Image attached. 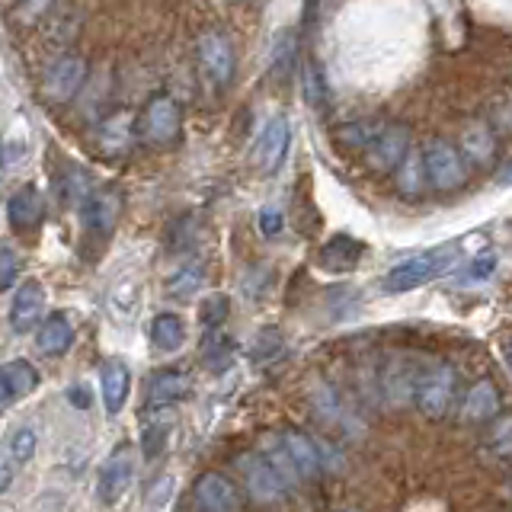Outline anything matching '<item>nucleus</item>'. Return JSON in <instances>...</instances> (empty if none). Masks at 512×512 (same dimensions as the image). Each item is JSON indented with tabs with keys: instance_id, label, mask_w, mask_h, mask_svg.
I'll return each instance as SVG.
<instances>
[{
	"instance_id": "obj_1",
	"label": "nucleus",
	"mask_w": 512,
	"mask_h": 512,
	"mask_svg": "<svg viewBox=\"0 0 512 512\" xmlns=\"http://www.w3.org/2000/svg\"><path fill=\"white\" fill-rule=\"evenodd\" d=\"M458 260H461V244L458 240H448L442 247H432L426 253H416L410 260L397 263L388 276H384L381 285H384V292H394V295L413 292V288H420L432 279L445 276V272H452Z\"/></svg>"
},
{
	"instance_id": "obj_2",
	"label": "nucleus",
	"mask_w": 512,
	"mask_h": 512,
	"mask_svg": "<svg viewBox=\"0 0 512 512\" xmlns=\"http://www.w3.org/2000/svg\"><path fill=\"white\" fill-rule=\"evenodd\" d=\"M183 132V109L170 93H157L141 109V119L135 122V135L151 144V148H170Z\"/></svg>"
},
{
	"instance_id": "obj_3",
	"label": "nucleus",
	"mask_w": 512,
	"mask_h": 512,
	"mask_svg": "<svg viewBox=\"0 0 512 512\" xmlns=\"http://www.w3.org/2000/svg\"><path fill=\"white\" fill-rule=\"evenodd\" d=\"M196 58H199V71L205 77V84L212 90H224L234 80L237 68V55L231 39L224 36L221 29H208L196 42Z\"/></svg>"
},
{
	"instance_id": "obj_4",
	"label": "nucleus",
	"mask_w": 512,
	"mask_h": 512,
	"mask_svg": "<svg viewBox=\"0 0 512 512\" xmlns=\"http://www.w3.org/2000/svg\"><path fill=\"white\" fill-rule=\"evenodd\" d=\"M80 221H84L87 234L93 237H112L119 224V215H122V189L119 186H96V189H87V196L80 199Z\"/></svg>"
},
{
	"instance_id": "obj_5",
	"label": "nucleus",
	"mask_w": 512,
	"mask_h": 512,
	"mask_svg": "<svg viewBox=\"0 0 512 512\" xmlns=\"http://www.w3.org/2000/svg\"><path fill=\"white\" fill-rule=\"evenodd\" d=\"M452 397H455V372L452 365L445 362H429L423 365V375L416 381V407H420L429 420H439V416L448 413L452 407Z\"/></svg>"
},
{
	"instance_id": "obj_6",
	"label": "nucleus",
	"mask_w": 512,
	"mask_h": 512,
	"mask_svg": "<svg viewBox=\"0 0 512 512\" xmlns=\"http://www.w3.org/2000/svg\"><path fill=\"white\" fill-rule=\"evenodd\" d=\"M423 154V170H426V183L439 192H452L464 180H468V164L461 160V154L442 138H432Z\"/></svg>"
},
{
	"instance_id": "obj_7",
	"label": "nucleus",
	"mask_w": 512,
	"mask_h": 512,
	"mask_svg": "<svg viewBox=\"0 0 512 512\" xmlns=\"http://www.w3.org/2000/svg\"><path fill=\"white\" fill-rule=\"evenodd\" d=\"M237 471H240V477H244L247 493L253 496L256 503L279 506L285 496H288V484L276 474V468H272V464L260 452L240 455L237 458Z\"/></svg>"
},
{
	"instance_id": "obj_8",
	"label": "nucleus",
	"mask_w": 512,
	"mask_h": 512,
	"mask_svg": "<svg viewBox=\"0 0 512 512\" xmlns=\"http://www.w3.org/2000/svg\"><path fill=\"white\" fill-rule=\"evenodd\" d=\"M132 474H135V458H132V448L119 445L112 452L103 468H100V480H96V496H100L103 506H116L125 490L132 487Z\"/></svg>"
},
{
	"instance_id": "obj_9",
	"label": "nucleus",
	"mask_w": 512,
	"mask_h": 512,
	"mask_svg": "<svg viewBox=\"0 0 512 512\" xmlns=\"http://www.w3.org/2000/svg\"><path fill=\"white\" fill-rule=\"evenodd\" d=\"M410 151V132L404 125H394V122H381L378 135L372 138V144L365 148V160L368 167L378 170V173H388L394 170L404 154Z\"/></svg>"
},
{
	"instance_id": "obj_10",
	"label": "nucleus",
	"mask_w": 512,
	"mask_h": 512,
	"mask_svg": "<svg viewBox=\"0 0 512 512\" xmlns=\"http://www.w3.org/2000/svg\"><path fill=\"white\" fill-rule=\"evenodd\" d=\"M87 77V61L80 55H61L58 61H52V68L45 71V96L52 103H68L71 96L80 90V84H84Z\"/></svg>"
},
{
	"instance_id": "obj_11",
	"label": "nucleus",
	"mask_w": 512,
	"mask_h": 512,
	"mask_svg": "<svg viewBox=\"0 0 512 512\" xmlns=\"http://www.w3.org/2000/svg\"><path fill=\"white\" fill-rule=\"evenodd\" d=\"M423 375V365L410 356H394L381 375V391L391 407H407L416 394V381Z\"/></svg>"
},
{
	"instance_id": "obj_12",
	"label": "nucleus",
	"mask_w": 512,
	"mask_h": 512,
	"mask_svg": "<svg viewBox=\"0 0 512 512\" xmlns=\"http://www.w3.org/2000/svg\"><path fill=\"white\" fill-rule=\"evenodd\" d=\"M192 500L202 512H240L244 500H240L237 487L228 477H221L218 471H205L196 487H192Z\"/></svg>"
},
{
	"instance_id": "obj_13",
	"label": "nucleus",
	"mask_w": 512,
	"mask_h": 512,
	"mask_svg": "<svg viewBox=\"0 0 512 512\" xmlns=\"http://www.w3.org/2000/svg\"><path fill=\"white\" fill-rule=\"evenodd\" d=\"M288 144H292V128H288L285 116H276L263 128L260 141H256V164H260L263 173H276L282 167Z\"/></svg>"
},
{
	"instance_id": "obj_14",
	"label": "nucleus",
	"mask_w": 512,
	"mask_h": 512,
	"mask_svg": "<svg viewBox=\"0 0 512 512\" xmlns=\"http://www.w3.org/2000/svg\"><path fill=\"white\" fill-rule=\"evenodd\" d=\"M45 311V288L39 282H23L10 301V330L29 333L42 320Z\"/></svg>"
},
{
	"instance_id": "obj_15",
	"label": "nucleus",
	"mask_w": 512,
	"mask_h": 512,
	"mask_svg": "<svg viewBox=\"0 0 512 512\" xmlns=\"http://www.w3.org/2000/svg\"><path fill=\"white\" fill-rule=\"evenodd\" d=\"M39 388V372L26 359L0 365V410H7L16 400L29 397Z\"/></svg>"
},
{
	"instance_id": "obj_16",
	"label": "nucleus",
	"mask_w": 512,
	"mask_h": 512,
	"mask_svg": "<svg viewBox=\"0 0 512 512\" xmlns=\"http://www.w3.org/2000/svg\"><path fill=\"white\" fill-rule=\"evenodd\" d=\"M192 391V381L180 368H164L148 384V410H170L173 404L186 400Z\"/></svg>"
},
{
	"instance_id": "obj_17",
	"label": "nucleus",
	"mask_w": 512,
	"mask_h": 512,
	"mask_svg": "<svg viewBox=\"0 0 512 512\" xmlns=\"http://www.w3.org/2000/svg\"><path fill=\"white\" fill-rule=\"evenodd\" d=\"M7 218H10V228L13 231H32L39 228L42 218H45V199L39 186L26 183L23 189H16L10 202H7Z\"/></svg>"
},
{
	"instance_id": "obj_18",
	"label": "nucleus",
	"mask_w": 512,
	"mask_h": 512,
	"mask_svg": "<svg viewBox=\"0 0 512 512\" xmlns=\"http://www.w3.org/2000/svg\"><path fill=\"white\" fill-rule=\"evenodd\" d=\"M100 388H103L106 413L116 416L125 407L128 391H132V375H128V365L119 362V359H106L100 365Z\"/></svg>"
},
{
	"instance_id": "obj_19",
	"label": "nucleus",
	"mask_w": 512,
	"mask_h": 512,
	"mask_svg": "<svg viewBox=\"0 0 512 512\" xmlns=\"http://www.w3.org/2000/svg\"><path fill=\"white\" fill-rule=\"evenodd\" d=\"M71 343H74V327L68 314H61V311L48 314L36 333V346L42 356H61V352H68Z\"/></svg>"
},
{
	"instance_id": "obj_20",
	"label": "nucleus",
	"mask_w": 512,
	"mask_h": 512,
	"mask_svg": "<svg viewBox=\"0 0 512 512\" xmlns=\"http://www.w3.org/2000/svg\"><path fill=\"white\" fill-rule=\"evenodd\" d=\"M279 439L285 445L288 458L295 461V468H298L301 477H317L320 474V468H324V464H320L317 442L311 436H304V432H298V429H285Z\"/></svg>"
},
{
	"instance_id": "obj_21",
	"label": "nucleus",
	"mask_w": 512,
	"mask_h": 512,
	"mask_svg": "<svg viewBox=\"0 0 512 512\" xmlns=\"http://www.w3.org/2000/svg\"><path fill=\"white\" fill-rule=\"evenodd\" d=\"M365 247L359 244L356 237L349 234H336L327 240V247L320 250V266H324L327 272H349L356 269V263L362 260Z\"/></svg>"
},
{
	"instance_id": "obj_22",
	"label": "nucleus",
	"mask_w": 512,
	"mask_h": 512,
	"mask_svg": "<svg viewBox=\"0 0 512 512\" xmlns=\"http://www.w3.org/2000/svg\"><path fill=\"white\" fill-rule=\"evenodd\" d=\"M500 410V394H496L493 381H477L471 384V391L464 394V404H461V416L468 423H484L490 416H496Z\"/></svg>"
},
{
	"instance_id": "obj_23",
	"label": "nucleus",
	"mask_w": 512,
	"mask_h": 512,
	"mask_svg": "<svg viewBox=\"0 0 512 512\" xmlns=\"http://www.w3.org/2000/svg\"><path fill=\"white\" fill-rule=\"evenodd\" d=\"M135 138V119L119 112V116H112L100 125V144L109 157H122L128 151V144Z\"/></svg>"
},
{
	"instance_id": "obj_24",
	"label": "nucleus",
	"mask_w": 512,
	"mask_h": 512,
	"mask_svg": "<svg viewBox=\"0 0 512 512\" xmlns=\"http://www.w3.org/2000/svg\"><path fill=\"white\" fill-rule=\"evenodd\" d=\"M461 151L468 154L471 164H490L496 154V138L487 128V122H471L461 132Z\"/></svg>"
},
{
	"instance_id": "obj_25",
	"label": "nucleus",
	"mask_w": 512,
	"mask_h": 512,
	"mask_svg": "<svg viewBox=\"0 0 512 512\" xmlns=\"http://www.w3.org/2000/svg\"><path fill=\"white\" fill-rule=\"evenodd\" d=\"M205 288V266L202 263H183L167 279V295L176 301H192Z\"/></svg>"
},
{
	"instance_id": "obj_26",
	"label": "nucleus",
	"mask_w": 512,
	"mask_h": 512,
	"mask_svg": "<svg viewBox=\"0 0 512 512\" xmlns=\"http://www.w3.org/2000/svg\"><path fill=\"white\" fill-rule=\"evenodd\" d=\"M151 343L160 352H176L186 343V324L176 314H157L151 320Z\"/></svg>"
},
{
	"instance_id": "obj_27",
	"label": "nucleus",
	"mask_w": 512,
	"mask_h": 512,
	"mask_svg": "<svg viewBox=\"0 0 512 512\" xmlns=\"http://www.w3.org/2000/svg\"><path fill=\"white\" fill-rule=\"evenodd\" d=\"M231 359H234L231 336L224 333L221 327L218 330H205V336H202V362L212 368V372H224V368L231 365Z\"/></svg>"
},
{
	"instance_id": "obj_28",
	"label": "nucleus",
	"mask_w": 512,
	"mask_h": 512,
	"mask_svg": "<svg viewBox=\"0 0 512 512\" xmlns=\"http://www.w3.org/2000/svg\"><path fill=\"white\" fill-rule=\"evenodd\" d=\"M397 170V189L404 192V196H420V192L429 186L426 183V170H423V154L420 151H407L404 160L394 167Z\"/></svg>"
},
{
	"instance_id": "obj_29",
	"label": "nucleus",
	"mask_w": 512,
	"mask_h": 512,
	"mask_svg": "<svg viewBox=\"0 0 512 512\" xmlns=\"http://www.w3.org/2000/svg\"><path fill=\"white\" fill-rule=\"evenodd\" d=\"M314 410H317V416L324 423H330V426H343V429H349L352 426V413L343 407V400H340V394H336L333 388H327V384H320V388L314 391Z\"/></svg>"
},
{
	"instance_id": "obj_30",
	"label": "nucleus",
	"mask_w": 512,
	"mask_h": 512,
	"mask_svg": "<svg viewBox=\"0 0 512 512\" xmlns=\"http://www.w3.org/2000/svg\"><path fill=\"white\" fill-rule=\"evenodd\" d=\"M301 90H304V103H308L311 109L324 112L327 109V77H324V68H320L317 61H304L301 68Z\"/></svg>"
},
{
	"instance_id": "obj_31",
	"label": "nucleus",
	"mask_w": 512,
	"mask_h": 512,
	"mask_svg": "<svg viewBox=\"0 0 512 512\" xmlns=\"http://www.w3.org/2000/svg\"><path fill=\"white\" fill-rule=\"evenodd\" d=\"M260 455L276 468V474L285 480L288 484V490H292L298 480H301V474H298V468H295V461L288 458V452H285V445H282V439L279 436H266L263 442H260Z\"/></svg>"
},
{
	"instance_id": "obj_32",
	"label": "nucleus",
	"mask_w": 512,
	"mask_h": 512,
	"mask_svg": "<svg viewBox=\"0 0 512 512\" xmlns=\"http://www.w3.org/2000/svg\"><path fill=\"white\" fill-rule=\"evenodd\" d=\"M36 445H39V432H36V426L32 423H23V426H16L10 436H7V442H4V452L16 461V468L20 464H26L29 458H32V452H36Z\"/></svg>"
},
{
	"instance_id": "obj_33",
	"label": "nucleus",
	"mask_w": 512,
	"mask_h": 512,
	"mask_svg": "<svg viewBox=\"0 0 512 512\" xmlns=\"http://www.w3.org/2000/svg\"><path fill=\"white\" fill-rule=\"evenodd\" d=\"M381 122H372V119H356V122H346V125H336V141L346 144V148H368L372 138L378 135Z\"/></svg>"
},
{
	"instance_id": "obj_34",
	"label": "nucleus",
	"mask_w": 512,
	"mask_h": 512,
	"mask_svg": "<svg viewBox=\"0 0 512 512\" xmlns=\"http://www.w3.org/2000/svg\"><path fill=\"white\" fill-rule=\"evenodd\" d=\"M231 314V298L228 295H208L199 304V324L202 330H218Z\"/></svg>"
},
{
	"instance_id": "obj_35",
	"label": "nucleus",
	"mask_w": 512,
	"mask_h": 512,
	"mask_svg": "<svg viewBox=\"0 0 512 512\" xmlns=\"http://www.w3.org/2000/svg\"><path fill=\"white\" fill-rule=\"evenodd\" d=\"M167 439H170V423L167 420L144 423V432H141V452H144V458H148V461L157 458L167 448Z\"/></svg>"
},
{
	"instance_id": "obj_36",
	"label": "nucleus",
	"mask_w": 512,
	"mask_h": 512,
	"mask_svg": "<svg viewBox=\"0 0 512 512\" xmlns=\"http://www.w3.org/2000/svg\"><path fill=\"white\" fill-rule=\"evenodd\" d=\"M29 154V144H26V135H16V128H10L4 144H0V167H4V173L16 170L26 160Z\"/></svg>"
},
{
	"instance_id": "obj_37",
	"label": "nucleus",
	"mask_w": 512,
	"mask_h": 512,
	"mask_svg": "<svg viewBox=\"0 0 512 512\" xmlns=\"http://www.w3.org/2000/svg\"><path fill=\"white\" fill-rule=\"evenodd\" d=\"M493 269H496V253L493 250H484L477 256V260L461 272V276L455 279L458 285H480V282H487L493 276Z\"/></svg>"
},
{
	"instance_id": "obj_38",
	"label": "nucleus",
	"mask_w": 512,
	"mask_h": 512,
	"mask_svg": "<svg viewBox=\"0 0 512 512\" xmlns=\"http://www.w3.org/2000/svg\"><path fill=\"white\" fill-rule=\"evenodd\" d=\"M20 269H23L20 253L7 244H0V292H10L16 285V276H20Z\"/></svg>"
},
{
	"instance_id": "obj_39",
	"label": "nucleus",
	"mask_w": 512,
	"mask_h": 512,
	"mask_svg": "<svg viewBox=\"0 0 512 512\" xmlns=\"http://www.w3.org/2000/svg\"><path fill=\"white\" fill-rule=\"evenodd\" d=\"M295 64V42L292 32H282V36L272 42V71L276 74H288Z\"/></svg>"
},
{
	"instance_id": "obj_40",
	"label": "nucleus",
	"mask_w": 512,
	"mask_h": 512,
	"mask_svg": "<svg viewBox=\"0 0 512 512\" xmlns=\"http://www.w3.org/2000/svg\"><path fill=\"white\" fill-rule=\"evenodd\" d=\"M490 452L509 458L512 455V416H503L496 420L493 432H490Z\"/></svg>"
},
{
	"instance_id": "obj_41",
	"label": "nucleus",
	"mask_w": 512,
	"mask_h": 512,
	"mask_svg": "<svg viewBox=\"0 0 512 512\" xmlns=\"http://www.w3.org/2000/svg\"><path fill=\"white\" fill-rule=\"evenodd\" d=\"M256 224H260V234H263V237H279L282 228H285L282 208H276V205H263V208H260V215H256Z\"/></svg>"
},
{
	"instance_id": "obj_42",
	"label": "nucleus",
	"mask_w": 512,
	"mask_h": 512,
	"mask_svg": "<svg viewBox=\"0 0 512 512\" xmlns=\"http://www.w3.org/2000/svg\"><path fill=\"white\" fill-rule=\"evenodd\" d=\"M253 356L260 359V362H266V359H272V356H282V340H279V333H276V330H266V333L260 336V343L253 346Z\"/></svg>"
},
{
	"instance_id": "obj_43",
	"label": "nucleus",
	"mask_w": 512,
	"mask_h": 512,
	"mask_svg": "<svg viewBox=\"0 0 512 512\" xmlns=\"http://www.w3.org/2000/svg\"><path fill=\"white\" fill-rule=\"evenodd\" d=\"M13 477H16V461L0 448V496L13 487Z\"/></svg>"
},
{
	"instance_id": "obj_44",
	"label": "nucleus",
	"mask_w": 512,
	"mask_h": 512,
	"mask_svg": "<svg viewBox=\"0 0 512 512\" xmlns=\"http://www.w3.org/2000/svg\"><path fill=\"white\" fill-rule=\"evenodd\" d=\"M48 4H52V0H20L16 10H20L23 20H36V16H42L48 10Z\"/></svg>"
},
{
	"instance_id": "obj_45",
	"label": "nucleus",
	"mask_w": 512,
	"mask_h": 512,
	"mask_svg": "<svg viewBox=\"0 0 512 512\" xmlns=\"http://www.w3.org/2000/svg\"><path fill=\"white\" fill-rule=\"evenodd\" d=\"M496 186H500V189H509L512 186V160H509V164L500 173H496Z\"/></svg>"
},
{
	"instance_id": "obj_46",
	"label": "nucleus",
	"mask_w": 512,
	"mask_h": 512,
	"mask_svg": "<svg viewBox=\"0 0 512 512\" xmlns=\"http://www.w3.org/2000/svg\"><path fill=\"white\" fill-rule=\"evenodd\" d=\"M503 359H506V368L512 372V340L506 343V349H503Z\"/></svg>"
}]
</instances>
